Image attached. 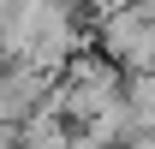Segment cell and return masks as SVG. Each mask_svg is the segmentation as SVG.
I'll return each mask as SVG.
<instances>
[{"label":"cell","instance_id":"277c9868","mask_svg":"<svg viewBox=\"0 0 155 149\" xmlns=\"http://www.w3.org/2000/svg\"><path fill=\"white\" fill-rule=\"evenodd\" d=\"M125 149H155V137H131V143H125Z\"/></svg>","mask_w":155,"mask_h":149},{"label":"cell","instance_id":"3957f363","mask_svg":"<svg viewBox=\"0 0 155 149\" xmlns=\"http://www.w3.org/2000/svg\"><path fill=\"white\" fill-rule=\"evenodd\" d=\"M0 149H24V137L18 131H0Z\"/></svg>","mask_w":155,"mask_h":149},{"label":"cell","instance_id":"6da1fadb","mask_svg":"<svg viewBox=\"0 0 155 149\" xmlns=\"http://www.w3.org/2000/svg\"><path fill=\"white\" fill-rule=\"evenodd\" d=\"M18 137H24V149H78V131H72V119H60L54 108L30 113V119L18 125Z\"/></svg>","mask_w":155,"mask_h":149},{"label":"cell","instance_id":"7a4b0ae2","mask_svg":"<svg viewBox=\"0 0 155 149\" xmlns=\"http://www.w3.org/2000/svg\"><path fill=\"white\" fill-rule=\"evenodd\" d=\"M84 6H90V12H101V18H114V12H131L137 0H84Z\"/></svg>","mask_w":155,"mask_h":149}]
</instances>
